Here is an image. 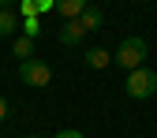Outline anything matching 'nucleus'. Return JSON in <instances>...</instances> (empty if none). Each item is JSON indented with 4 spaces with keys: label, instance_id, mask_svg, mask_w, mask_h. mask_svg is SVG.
<instances>
[{
    "label": "nucleus",
    "instance_id": "nucleus-1",
    "mask_svg": "<svg viewBox=\"0 0 157 138\" xmlns=\"http://www.w3.org/2000/svg\"><path fill=\"white\" fill-rule=\"evenodd\" d=\"M124 90H127L131 101H150V97L157 93V71H150V67H135V71H127Z\"/></svg>",
    "mask_w": 157,
    "mask_h": 138
},
{
    "label": "nucleus",
    "instance_id": "nucleus-2",
    "mask_svg": "<svg viewBox=\"0 0 157 138\" xmlns=\"http://www.w3.org/2000/svg\"><path fill=\"white\" fill-rule=\"evenodd\" d=\"M146 52H150V45L142 41V37H124V41H120V49L112 52V60L120 64L124 71H135V67H142Z\"/></svg>",
    "mask_w": 157,
    "mask_h": 138
},
{
    "label": "nucleus",
    "instance_id": "nucleus-3",
    "mask_svg": "<svg viewBox=\"0 0 157 138\" xmlns=\"http://www.w3.org/2000/svg\"><path fill=\"white\" fill-rule=\"evenodd\" d=\"M19 82H26V86H49L52 82V71L41 60H23V64H19Z\"/></svg>",
    "mask_w": 157,
    "mask_h": 138
},
{
    "label": "nucleus",
    "instance_id": "nucleus-4",
    "mask_svg": "<svg viewBox=\"0 0 157 138\" xmlns=\"http://www.w3.org/2000/svg\"><path fill=\"white\" fill-rule=\"evenodd\" d=\"M45 11H56V0H19V15L23 19H37Z\"/></svg>",
    "mask_w": 157,
    "mask_h": 138
},
{
    "label": "nucleus",
    "instance_id": "nucleus-5",
    "mask_svg": "<svg viewBox=\"0 0 157 138\" xmlns=\"http://www.w3.org/2000/svg\"><path fill=\"white\" fill-rule=\"evenodd\" d=\"M82 37H86V30H82V23H78V19H71V23L60 26V45H78Z\"/></svg>",
    "mask_w": 157,
    "mask_h": 138
},
{
    "label": "nucleus",
    "instance_id": "nucleus-6",
    "mask_svg": "<svg viewBox=\"0 0 157 138\" xmlns=\"http://www.w3.org/2000/svg\"><path fill=\"white\" fill-rule=\"evenodd\" d=\"M86 8H90L86 0H56V11L64 15V23H71V19H78V15H82Z\"/></svg>",
    "mask_w": 157,
    "mask_h": 138
},
{
    "label": "nucleus",
    "instance_id": "nucleus-7",
    "mask_svg": "<svg viewBox=\"0 0 157 138\" xmlns=\"http://www.w3.org/2000/svg\"><path fill=\"white\" fill-rule=\"evenodd\" d=\"M11 56H15V60L19 64H23V60H34V37H15V41H11Z\"/></svg>",
    "mask_w": 157,
    "mask_h": 138
},
{
    "label": "nucleus",
    "instance_id": "nucleus-8",
    "mask_svg": "<svg viewBox=\"0 0 157 138\" xmlns=\"http://www.w3.org/2000/svg\"><path fill=\"white\" fill-rule=\"evenodd\" d=\"M78 23H82V30H86V34H94V30H101V26H105V11L86 8L82 15H78Z\"/></svg>",
    "mask_w": 157,
    "mask_h": 138
},
{
    "label": "nucleus",
    "instance_id": "nucleus-9",
    "mask_svg": "<svg viewBox=\"0 0 157 138\" xmlns=\"http://www.w3.org/2000/svg\"><path fill=\"white\" fill-rule=\"evenodd\" d=\"M86 64L101 71V67H109V64H112V56H109V49H97V45H94V49H86Z\"/></svg>",
    "mask_w": 157,
    "mask_h": 138
},
{
    "label": "nucleus",
    "instance_id": "nucleus-10",
    "mask_svg": "<svg viewBox=\"0 0 157 138\" xmlns=\"http://www.w3.org/2000/svg\"><path fill=\"white\" fill-rule=\"evenodd\" d=\"M19 30V11H4L0 8V37H11Z\"/></svg>",
    "mask_w": 157,
    "mask_h": 138
},
{
    "label": "nucleus",
    "instance_id": "nucleus-11",
    "mask_svg": "<svg viewBox=\"0 0 157 138\" xmlns=\"http://www.w3.org/2000/svg\"><path fill=\"white\" fill-rule=\"evenodd\" d=\"M23 30H26V37H37L41 34V19H23Z\"/></svg>",
    "mask_w": 157,
    "mask_h": 138
},
{
    "label": "nucleus",
    "instance_id": "nucleus-12",
    "mask_svg": "<svg viewBox=\"0 0 157 138\" xmlns=\"http://www.w3.org/2000/svg\"><path fill=\"white\" fill-rule=\"evenodd\" d=\"M52 138H86V134H82V131H56Z\"/></svg>",
    "mask_w": 157,
    "mask_h": 138
},
{
    "label": "nucleus",
    "instance_id": "nucleus-13",
    "mask_svg": "<svg viewBox=\"0 0 157 138\" xmlns=\"http://www.w3.org/2000/svg\"><path fill=\"white\" fill-rule=\"evenodd\" d=\"M4 116H8V101L0 97V123H4Z\"/></svg>",
    "mask_w": 157,
    "mask_h": 138
},
{
    "label": "nucleus",
    "instance_id": "nucleus-14",
    "mask_svg": "<svg viewBox=\"0 0 157 138\" xmlns=\"http://www.w3.org/2000/svg\"><path fill=\"white\" fill-rule=\"evenodd\" d=\"M0 8H4V11H11V8H15V0H0Z\"/></svg>",
    "mask_w": 157,
    "mask_h": 138
},
{
    "label": "nucleus",
    "instance_id": "nucleus-15",
    "mask_svg": "<svg viewBox=\"0 0 157 138\" xmlns=\"http://www.w3.org/2000/svg\"><path fill=\"white\" fill-rule=\"evenodd\" d=\"M26 138H41V134H26Z\"/></svg>",
    "mask_w": 157,
    "mask_h": 138
}]
</instances>
